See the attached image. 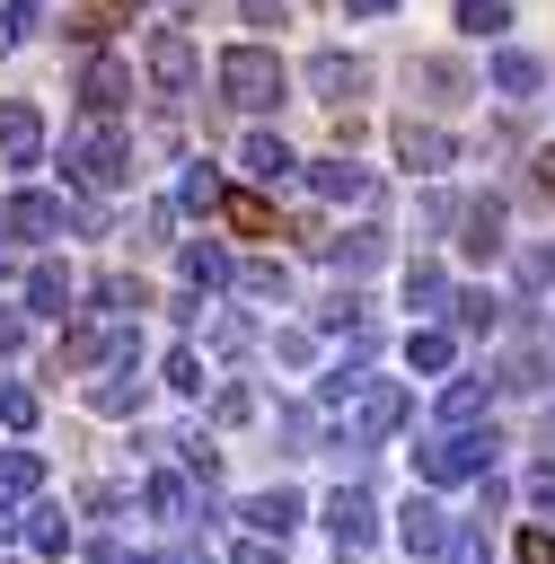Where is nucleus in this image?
Instances as JSON below:
<instances>
[{
  "instance_id": "f257e3e1",
  "label": "nucleus",
  "mask_w": 555,
  "mask_h": 564,
  "mask_svg": "<svg viewBox=\"0 0 555 564\" xmlns=\"http://www.w3.org/2000/svg\"><path fill=\"white\" fill-rule=\"evenodd\" d=\"M62 176H70L79 194H115V185L132 176V141H123L115 123H97V115H79V132L62 141Z\"/></svg>"
},
{
  "instance_id": "f03ea898",
  "label": "nucleus",
  "mask_w": 555,
  "mask_h": 564,
  "mask_svg": "<svg viewBox=\"0 0 555 564\" xmlns=\"http://www.w3.org/2000/svg\"><path fill=\"white\" fill-rule=\"evenodd\" d=\"M220 97L247 106V115H264V106L291 97V70H282L264 44H229V53H220Z\"/></svg>"
},
{
  "instance_id": "7ed1b4c3",
  "label": "nucleus",
  "mask_w": 555,
  "mask_h": 564,
  "mask_svg": "<svg viewBox=\"0 0 555 564\" xmlns=\"http://www.w3.org/2000/svg\"><path fill=\"white\" fill-rule=\"evenodd\" d=\"M414 476L423 485H485L493 476V432H432V441H414Z\"/></svg>"
},
{
  "instance_id": "20e7f679",
  "label": "nucleus",
  "mask_w": 555,
  "mask_h": 564,
  "mask_svg": "<svg viewBox=\"0 0 555 564\" xmlns=\"http://www.w3.org/2000/svg\"><path fill=\"white\" fill-rule=\"evenodd\" d=\"M62 229V194H9L0 203V247L18 256V247H44Z\"/></svg>"
},
{
  "instance_id": "39448f33",
  "label": "nucleus",
  "mask_w": 555,
  "mask_h": 564,
  "mask_svg": "<svg viewBox=\"0 0 555 564\" xmlns=\"http://www.w3.org/2000/svg\"><path fill=\"white\" fill-rule=\"evenodd\" d=\"M141 62H150V79H159V88H167V97H185V88H194V79H203V53H194V44H185V35H176V26H159V35H150V53H141Z\"/></svg>"
},
{
  "instance_id": "423d86ee",
  "label": "nucleus",
  "mask_w": 555,
  "mask_h": 564,
  "mask_svg": "<svg viewBox=\"0 0 555 564\" xmlns=\"http://www.w3.org/2000/svg\"><path fill=\"white\" fill-rule=\"evenodd\" d=\"M326 529H335V555H361V546L379 538L370 494H361V485H335V494H326Z\"/></svg>"
},
{
  "instance_id": "0eeeda50",
  "label": "nucleus",
  "mask_w": 555,
  "mask_h": 564,
  "mask_svg": "<svg viewBox=\"0 0 555 564\" xmlns=\"http://www.w3.org/2000/svg\"><path fill=\"white\" fill-rule=\"evenodd\" d=\"M300 79H308L317 97H335V106H344V97H361V88H370V62H361V53H335V44H326V53H308V70H300Z\"/></svg>"
},
{
  "instance_id": "6e6552de",
  "label": "nucleus",
  "mask_w": 555,
  "mask_h": 564,
  "mask_svg": "<svg viewBox=\"0 0 555 564\" xmlns=\"http://www.w3.org/2000/svg\"><path fill=\"white\" fill-rule=\"evenodd\" d=\"M123 97H132V70H123V62H106V53H97V62H79V106H88L97 123H115V106H123Z\"/></svg>"
},
{
  "instance_id": "1a4fd4ad",
  "label": "nucleus",
  "mask_w": 555,
  "mask_h": 564,
  "mask_svg": "<svg viewBox=\"0 0 555 564\" xmlns=\"http://www.w3.org/2000/svg\"><path fill=\"white\" fill-rule=\"evenodd\" d=\"M396 538H405V555H449V520H440V502H432V494H405Z\"/></svg>"
},
{
  "instance_id": "9d476101",
  "label": "nucleus",
  "mask_w": 555,
  "mask_h": 564,
  "mask_svg": "<svg viewBox=\"0 0 555 564\" xmlns=\"http://www.w3.org/2000/svg\"><path fill=\"white\" fill-rule=\"evenodd\" d=\"M35 159H44V115L9 97L0 106V167H35Z\"/></svg>"
},
{
  "instance_id": "9b49d317",
  "label": "nucleus",
  "mask_w": 555,
  "mask_h": 564,
  "mask_svg": "<svg viewBox=\"0 0 555 564\" xmlns=\"http://www.w3.org/2000/svg\"><path fill=\"white\" fill-rule=\"evenodd\" d=\"M396 159H405L414 176H440V167L458 159V141H449L440 123H396Z\"/></svg>"
},
{
  "instance_id": "f8f14e48",
  "label": "nucleus",
  "mask_w": 555,
  "mask_h": 564,
  "mask_svg": "<svg viewBox=\"0 0 555 564\" xmlns=\"http://www.w3.org/2000/svg\"><path fill=\"white\" fill-rule=\"evenodd\" d=\"M458 220H467L458 238H467V256H476V264H493V256L511 247V238H502V194H476V203H467Z\"/></svg>"
},
{
  "instance_id": "ddd939ff",
  "label": "nucleus",
  "mask_w": 555,
  "mask_h": 564,
  "mask_svg": "<svg viewBox=\"0 0 555 564\" xmlns=\"http://www.w3.org/2000/svg\"><path fill=\"white\" fill-rule=\"evenodd\" d=\"M238 167H247L255 185H282L300 159H291V141H282V132H247V141H238Z\"/></svg>"
},
{
  "instance_id": "4468645a",
  "label": "nucleus",
  "mask_w": 555,
  "mask_h": 564,
  "mask_svg": "<svg viewBox=\"0 0 555 564\" xmlns=\"http://www.w3.org/2000/svg\"><path fill=\"white\" fill-rule=\"evenodd\" d=\"M308 185H317L326 203H370V167H352L344 150H335V159H317V167H308Z\"/></svg>"
},
{
  "instance_id": "2eb2a0df",
  "label": "nucleus",
  "mask_w": 555,
  "mask_h": 564,
  "mask_svg": "<svg viewBox=\"0 0 555 564\" xmlns=\"http://www.w3.org/2000/svg\"><path fill=\"white\" fill-rule=\"evenodd\" d=\"M176 264H185V282H194V300H203V291H229V282H238V264H229V247H211V238H194V247H185Z\"/></svg>"
},
{
  "instance_id": "dca6fc26",
  "label": "nucleus",
  "mask_w": 555,
  "mask_h": 564,
  "mask_svg": "<svg viewBox=\"0 0 555 564\" xmlns=\"http://www.w3.org/2000/svg\"><path fill=\"white\" fill-rule=\"evenodd\" d=\"M18 291H26V300H18L26 317H62V308H70V273H62V264H26Z\"/></svg>"
},
{
  "instance_id": "f3484780",
  "label": "nucleus",
  "mask_w": 555,
  "mask_h": 564,
  "mask_svg": "<svg viewBox=\"0 0 555 564\" xmlns=\"http://www.w3.org/2000/svg\"><path fill=\"white\" fill-rule=\"evenodd\" d=\"M414 79H423V106H458V97L476 88V79H467L449 53H423V62H414Z\"/></svg>"
},
{
  "instance_id": "a211bd4d",
  "label": "nucleus",
  "mask_w": 555,
  "mask_h": 564,
  "mask_svg": "<svg viewBox=\"0 0 555 564\" xmlns=\"http://www.w3.org/2000/svg\"><path fill=\"white\" fill-rule=\"evenodd\" d=\"M335 273H379L388 264V229H352V238H326Z\"/></svg>"
},
{
  "instance_id": "6ab92c4d",
  "label": "nucleus",
  "mask_w": 555,
  "mask_h": 564,
  "mask_svg": "<svg viewBox=\"0 0 555 564\" xmlns=\"http://www.w3.org/2000/svg\"><path fill=\"white\" fill-rule=\"evenodd\" d=\"M537 79H546V70H537V53H520V44H502V53H493V88H502L511 106H520V97H537Z\"/></svg>"
},
{
  "instance_id": "aec40b11",
  "label": "nucleus",
  "mask_w": 555,
  "mask_h": 564,
  "mask_svg": "<svg viewBox=\"0 0 555 564\" xmlns=\"http://www.w3.org/2000/svg\"><path fill=\"white\" fill-rule=\"evenodd\" d=\"M485 397H493L485 379H449V388H440V432H476V414H485Z\"/></svg>"
},
{
  "instance_id": "412c9836",
  "label": "nucleus",
  "mask_w": 555,
  "mask_h": 564,
  "mask_svg": "<svg viewBox=\"0 0 555 564\" xmlns=\"http://www.w3.org/2000/svg\"><path fill=\"white\" fill-rule=\"evenodd\" d=\"M238 511H247V529H273V538H282V529L300 520V494H291V485H264V494H247Z\"/></svg>"
},
{
  "instance_id": "4be33fe9",
  "label": "nucleus",
  "mask_w": 555,
  "mask_h": 564,
  "mask_svg": "<svg viewBox=\"0 0 555 564\" xmlns=\"http://www.w3.org/2000/svg\"><path fill=\"white\" fill-rule=\"evenodd\" d=\"M18 538H26L35 555H62V546H70V520H62L53 502H26V511H18Z\"/></svg>"
},
{
  "instance_id": "5701e85b",
  "label": "nucleus",
  "mask_w": 555,
  "mask_h": 564,
  "mask_svg": "<svg viewBox=\"0 0 555 564\" xmlns=\"http://www.w3.org/2000/svg\"><path fill=\"white\" fill-rule=\"evenodd\" d=\"M35 485H44V458H35V449H9V458H0V511L35 502Z\"/></svg>"
},
{
  "instance_id": "b1692460",
  "label": "nucleus",
  "mask_w": 555,
  "mask_h": 564,
  "mask_svg": "<svg viewBox=\"0 0 555 564\" xmlns=\"http://www.w3.org/2000/svg\"><path fill=\"white\" fill-rule=\"evenodd\" d=\"M317 326H326V335H352V344H370V300H352V291L335 282V300L317 308Z\"/></svg>"
},
{
  "instance_id": "393cba45",
  "label": "nucleus",
  "mask_w": 555,
  "mask_h": 564,
  "mask_svg": "<svg viewBox=\"0 0 555 564\" xmlns=\"http://www.w3.org/2000/svg\"><path fill=\"white\" fill-rule=\"evenodd\" d=\"M220 220H229V229H247V238H273V229H282L264 194H220Z\"/></svg>"
},
{
  "instance_id": "a878e982",
  "label": "nucleus",
  "mask_w": 555,
  "mask_h": 564,
  "mask_svg": "<svg viewBox=\"0 0 555 564\" xmlns=\"http://www.w3.org/2000/svg\"><path fill=\"white\" fill-rule=\"evenodd\" d=\"M449 352H458L449 326H414V335H405V370H449Z\"/></svg>"
},
{
  "instance_id": "bb28decb",
  "label": "nucleus",
  "mask_w": 555,
  "mask_h": 564,
  "mask_svg": "<svg viewBox=\"0 0 555 564\" xmlns=\"http://www.w3.org/2000/svg\"><path fill=\"white\" fill-rule=\"evenodd\" d=\"M396 423H405V388H370L361 397V441H388Z\"/></svg>"
},
{
  "instance_id": "cd10ccee",
  "label": "nucleus",
  "mask_w": 555,
  "mask_h": 564,
  "mask_svg": "<svg viewBox=\"0 0 555 564\" xmlns=\"http://www.w3.org/2000/svg\"><path fill=\"white\" fill-rule=\"evenodd\" d=\"M141 300H150V291H141L132 273H106V282H97V308H106L115 326H132V317H141Z\"/></svg>"
},
{
  "instance_id": "c85d7f7f",
  "label": "nucleus",
  "mask_w": 555,
  "mask_h": 564,
  "mask_svg": "<svg viewBox=\"0 0 555 564\" xmlns=\"http://www.w3.org/2000/svg\"><path fill=\"white\" fill-rule=\"evenodd\" d=\"M493 388H511V397H520V388H546V352H537V344H520V352L493 370Z\"/></svg>"
},
{
  "instance_id": "c756f323",
  "label": "nucleus",
  "mask_w": 555,
  "mask_h": 564,
  "mask_svg": "<svg viewBox=\"0 0 555 564\" xmlns=\"http://www.w3.org/2000/svg\"><path fill=\"white\" fill-rule=\"evenodd\" d=\"M150 388H141V370H115V379H97V414H132Z\"/></svg>"
},
{
  "instance_id": "7c9ffc66",
  "label": "nucleus",
  "mask_w": 555,
  "mask_h": 564,
  "mask_svg": "<svg viewBox=\"0 0 555 564\" xmlns=\"http://www.w3.org/2000/svg\"><path fill=\"white\" fill-rule=\"evenodd\" d=\"M150 511H159V520H185V511H194V485L159 467V476H150Z\"/></svg>"
},
{
  "instance_id": "2f4dec72",
  "label": "nucleus",
  "mask_w": 555,
  "mask_h": 564,
  "mask_svg": "<svg viewBox=\"0 0 555 564\" xmlns=\"http://www.w3.org/2000/svg\"><path fill=\"white\" fill-rule=\"evenodd\" d=\"M555 291V247H520V300H546Z\"/></svg>"
},
{
  "instance_id": "473e14b6",
  "label": "nucleus",
  "mask_w": 555,
  "mask_h": 564,
  "mask_svg": "<svg viewBox=\"0 0 555 564\" xmlns=\"http://www.w3.org/2000/svg\"><path fill=\"white\" fill-rule=\"evenodd\" d=\"M35 18H44V0H0V53H18L35 35Z\"/></svg>"
},
{
  "instance_id": "72a5a7b5",
  "label": "nucleus",
  "mask_w": 555,
  "mask_h": 564,
  "mask_svg": "<svg viewBox=\"0 0 555 564\" xmlns=\"http://www.w3.org/2000/svg\"><path fill=\"white\" fill-rule=\"evenodd\" d=\"M405 300H414V308H440V300H449V273H440V264L423 256V264L405 273Z\"/></svg>"
},
{
  "instance_id": "f704fd0d",
  "label": "nucleus",
  "mask_w": 555,
  "mask_h": 564,
  "mask_svg": "<svg viewBox=\"0 0 555 564\" xmlns=\"http://www.w3.org/2000/svg\"><path fill=\"white\" fill-rule=\"evenodd\" d=\"M458 326H467V335H493V326H502V300H493V291H458Z\"/></svg>"
},
{
  "instance_id": "c9c22d12",
  "label": "nucleus",
  "mask_w": 555,
  "mask_h": 564,
  "mask_svg": "<svg viewBox=\"0 0 555 564\" xmlns=\"http://www.w3.org/2000/svg\"><path fill=\"white\" fill-rule=\"evenodd\" d=\"M203 379H211V370H203V352H194V344H176V352H167V388H176V397H203Z\"/></svg>"
},
{
  "instance_id": "e433bc0d",
  "label": "nucleus",
  "mask_w": 555,
  "mask_h": 564,
  "mask_svg": "<svg viewBox=\"0 0 555 564\" xmlns=\"http://www.w3.org/2000/svg\"><path fill=\"white\" fill-rule=\"evenodd\" d=\"M502 26H511L502 0H458V35H502Z\"/></svg>"
},
{
  "instance_id": "4c0bfd02",
  "label": "nucleus",
  "mask_w": 555,
  "mask_h": 564,
  "mask_svg": "<svg viewBox=\"0 0 555 564\" xmlns=\"http://www.w3.org/2000/svg\"><path fill=\"white\" fill-rule=\"evenodd\" d=\"M0 423H9V432H35V388L0 379Z\"/></svg>"
},
{
  "instance_id": "58836bf2",
  "label": "nucleus",
  "mask_w": 555,
  "mask_h": 564,
  "mask_svg": "<svg viewBox=\"0 0 555 564\" xmlns=\"http://www.w3.org/2000/svg\"><path fill=\"white\" fill-rule=\"evenodd\" d=\"M273 423H282V449H317V414L308 405H282Z\"/></svg>"
},
{
  "instance_id": "ea45409f",
  "label": "nucleus",
  "mask_w": 555,
  "mask_h": 564,
  "mask_svg": "<svg viewBox=\"0 0 555 564\" xmlns=\"http://www.w3.org/2000/svg\"><path fill=\"white\" fill-rule=\"evenodd\" d=\"M185 203H194V212H220V176H211V167H203V159H194V167H185Z\"/></svg>"
},
{
  "instance_id": "a19ab883",
  "label": "nucleus",
  "mask_w": 555,
  "mask_h": 564,
  "mask_svg": "<svg viewBox=\"0 0 555 564\" xmlns=\"http://www.w3.org/2000/svg\"><path fill=\"white\" fill-rule=\"evenodd\" d=\"M238 282H247V291H255V300H291V273H282V264H247V273H238Z\"/></svg>"
},
{
  "instance_id": "79ce46f5",
  "label": "nucleus",
  "mask_w": 555,
  "mask_h": 564,
  "mask_svg": "<svg viewBox=\"0 0 555 564\" xmlns=\"http://www.w3.org/2000/svg\"><path fill=\"white\" fill-rule=\"evenodd\" d=\"M247 335H255V326H247L238 308H220V317H211V352H247Z\"/></svg>"
},
{
  "instance_id": "37998d69",
  "label": "nucleus",
  "mask_w": 555,
  "mask_h": 564,
  "mask_svg": "<svg viewBox=\"0 0 555 564\" xmlns=\"http://www.w3.org/2000/svg\"><path fill=\"white\" fill-rule=\"evenodd\" d=\"M317 397H326V405H344V397H361V361H344V370H326V379H317Z\"/></svg>"
},
{
  "instance_id": "c03bdc74",
  "label": "nucleus",
  "mask_w": 555,
  "mask_h": 564,
  "mask_svg": "<svg viewBox=\"0 0 555 564\" xmlns=\"http://www.w3.org/2000/svg\"><path fill=\"white\" fill-rule=\"evenodd\" d=\"M247 414H255L247 388H220V397H211V423H247Z\"/></svg>"
},
{
  "instance_id": "a18cd8bd",
  "label": "nucleus",
  "mask_w": 555,
  "mask_h": 564,
  "mask_svg": "<svg viewBox=\"0 0 555 564\" xmlns=\"http://www.w3.org/2000/svg\"><path fill=\"white\" fill-rule=\"evenodd\" d=\"M273 352H282V361H308V352H317V335H308V326H282V335H273Z\"/></svg>"
},
{
  "instance_id": "49530a36",
  "label": "nucleus",
  "mask_w": 555,
  "mask_h": 564,
  "mask_svg": "<svg viewBox=\"0 0 555 564\" xmlns=\"http://www.w3.org/2000/svg\"><path fill=\"white\" fill-rule=\"evenodd\" d=\"M106 26H115V9H79V18H70V35H79V44H97Z\"/></svg>"
},
{
  "instance_id": "de8ad7c7",
  "label": "nucleus",
  "mask_w": 555,
  "mask_h": 564,
  "mask_svg": "<svg viewBox=\"0 0 555 564\" xmlns=\"http://www.w3.org/2000/svg\"><path fill=\"white\" fill-rule=\"evenodd\" d=\"M238 18H247V26H282L291 9H282V0H238Z\"/></svg>"
},
{
  "instance_id": "09e8293b",
  "label": "nucleus",
  "mask_w": 555,
  "mask_h": 564,
  "mask_svg": "<svg viewBox=\"0 0 555 564\" xmlns=\"http://www.w3.org/2000/svg\"><path fill=\"white\" fill-rule=\"evenodd\" d=\"M520 564H555V538L546 529H520Z\"/></svg>"
},
{
  "instance_id": "8fccbe9b",
  "label": "nucleus",
  "mask_w": 555,
  "mask_h": 564,
  "mask_svg": "<svg viewBox=\"0 0 555 564\" xmlns=\"http://www.w3.org/2000/svg\"><path fill=\"white\" fill-rule=\"evenodd\" d=\"M529 502H537V511H555V458H546V467L529 476Z\"/></svg>"
},
{
  "instance_id": "3c124183",
  "label": "nucleus",
  "mask_w": 555,
  "mask_h": 564,
  "mask_svg": "<svg viewBox=\"0 0 555 564\" xmlns=\"http://www.w3.org/2000/svg\"><path fill=\"white\" fill-rule=\"evenodd\" d=\"M537 194H546V203H555V141H546V150H537Z\"/></svg>"
},
{
  "instance_id": "603ef678",
  "label": "nucleus",
  "mask_w": 555,
  "mask_h": 564,
  "mask_svg": "<svg viewBox=\"0 0 555 564\" xmlns=\"http://www.w3.org/2000/svg\"><path fill=\"white\" fill-rule=\"evenodd\" d=\"M18 335H26V317H18V308H0V352H9Z\"/></svg>"
},
{
  "instance_id": "864d4df0",
  "label": "nucleus",
  "mask_w": 555,
  "mask_h": 564,
  "mask_svg": "<svg viewBox=\"0 0 555 564\" xmlns=\"http://www.w3.org/2000/svg\"><path fill=\"white\" fill-rule=\"evenodd\" d=\"M344 9H352V18H388L396 0H344Z\"/></svg>"
},
{
  "instance_id": "5fc2aeb1",
  "label": "nucleus",
  "mask_w": 555,
  "mask_h": 564,
  "mask_svg": "<svg viewBox=\"0 0 555 564\" xmlns=\"http://www.w3.org/2000/svg\"><path fill=\"white\" fill-rule=\"evenodd\" d=\"M238 564H282V555L273 546H238Z\"/></svg>"
},
{
  "instance_id": "6e6d98bb",
  "label": "nucleus",
  "mask_w": 555,
  "mask_h": 564,
  "mask_svg": "<svg viewBox=\"0 0 555 564\" xmlns=\"http://www.w3.org/2000/svg\"><path fill=\"white\" fill-rule=\"evenodd\" d=\"M167 9H203V0H167Z\"/></svg>"
}]
</instances>
